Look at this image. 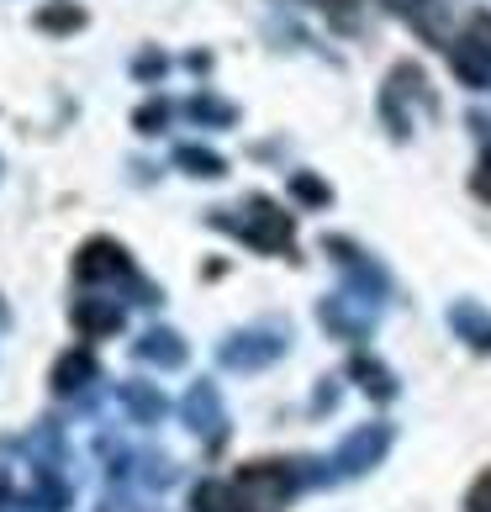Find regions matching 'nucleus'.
Wrapping results in <instances>:
<instances>
[{"label": "nucleus", "mask_w": 491, "mask_h": 512, "mask_svg": "<svg viewBox=\"0 0 491 512\" xmlns=\"http://www.w3.org/2000/svg\"><path fill=\"white\" fill-rule=\"evenodd\" d=\"M233 491H238L243 512H275L291 497V476L280 465H243L233 476Z\"/></svg>", "instance_id": "obj_1"}, {"label": "nucleus", "mask_w": 491, "mask_h": 512, "mask_svg": "<svg viewBox=\"0 0 491 512\" xmlns=\"http://www.w3.org/2000/svg\"><path fill=\"white\" fill-rule=\"evenodd\" d=\"M37 27H43V32H80L85 27V11L69 6V0H53L48 11H37Z\"/></svg>", "instance_id": "obj_2"}, {"label": "nucleus", "mask_w": 491, "mask_h": 512, "mask_svg": "<svg viewBox=\"0 0 491 512\" xmlns=\"http://www.w3.org/2000/svg\"><path fill=\"white\" fill-rule=\"evenodd\" d=\"M196 512H243V502H238V491H233V486L206 481V486L196 491Z\"/></svg>", "instance_id": "obj_3"}, {"label": "nucleus", "mask_w": 491, "mask_h": 512, "mask_svg": "<svg viewBox=\"0 0 491 512\" xmlns=\"http://www.w3.org/2000/svg\"><path fill=\"white\" fill-rule=\"evenodd\" d=\"M80 375H90V359L74 354V359H64V365H59V386L69 391V381H80Z\"/></svg>", "instance_id": "obj_4"}, {"label": "nucleus", "mask_w": 491, "mask_h": 512, "mask_svg": "<svg viewBox=\"0 0 491 512\" xmlns=\"http://www.w3.org/2000/svg\"><path fill=\"white\" fill-rule=\"evenodd\" d=\"M470 512H491V470L470 486Z\"/></svg>", "instance_id": "obj_5"}, {"label": "nucleus", "mask_w": 491, "mask_h": 512, "mask_svg": "<svg viewBox=\"0 0 491 512\" xmlns=\"http://www.w3.org/2000/svg\"><path fill=\"white\" fill-rule=\"evenodd\" d=\"M470 185H476V196H481V201H491V154L476 164V180H470Z\"/></svg>", "instance_id": "obj_6"}]
</instances>
